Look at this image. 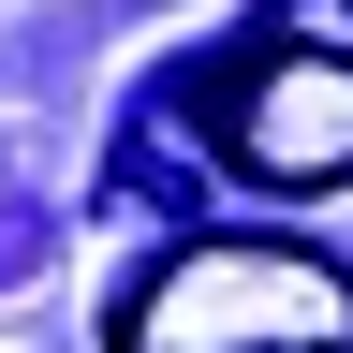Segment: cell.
Returning <instances> with one entry per match:
<instances>
[{
  "instance_id": "6da1fadb",
  "label": "cell",
  "mask_w": 353,
  "mask_h": 353,
  "mask_svg": "<svg viewBox=\"0 0 353 353\" xmlns=\"http://www.w3.org/2000/svg\"><path fill=\"white\" fill-rule=\"evenodd\" d=\"M192 118H206V148L250 192H339L353 176V15L339 0L265 15L236 59L192 74Z\"/></svg>"
},
{
  "instance_id": "7a4b0ae2",
  "label": "cell",
  "mask_w": 353,
  "mask_h": 353,
  "mask_svg": "<svg viewBox=\"0 0 353 353\" xmlns=\"http://www.w3.org/2000/svg\"><path fill=\"white\" fill-rule=\"evenodd\" d=\"M118 353H353V280L294 236H192L118 294Z\"/></svg>"
},
{
  "instance_id": "3957f363",
  "label": "cell",
  "mask_w": 353,
  "mask_h": 353,
  "mask_svg": "<svg viewBox=\"0 0 353 353\" xmlns=\"http://www.w3.org/2000/svg\"><path fill=\"white\" fill-rule=\"evenodd\" d=\"M339 15H353V0H339Z\"/></svg>"
}]
</instances>
